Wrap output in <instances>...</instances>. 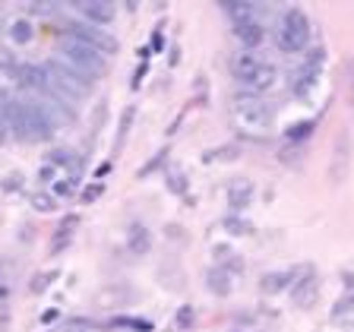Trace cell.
Returning <instances> with one entry per match:
<instances>
[{
  "instance_id": "obj_25",
  "label": "cell",
  "mask_w": 354,
  "mask_h": 332,
  "mask_svg": "<svg viewBox=\"0 0 354 332\" xmlns=\"http://www.w3.org/2000/svg\"><path fill=\"white\" fill-rule=\"evenodd\" d=\"M133 117H136V108H127V111H124V117H121V133H117V142H114V149H121V146H124V136H127V133H130Z\"/></svg>"
},
{
  "instance_id": "obj_26",
  "label": "cell",
  "mask_w": 354,
  "mask_h": 332,
  "mask_svg": "<svg viewBox=\"0 0 354 332\" xmlns=\"http://www.w3.org/2000/svg\"><path fill=\"white\" fill-rule=\"evenodd\" d=\"M168 187H171V193H187V175L184 171H168Z\"/></svg>"
},
{
  "instance_id": "obj_30",
  "label": "cell",
  "mask_w": 354,
  "mask_h": 332,
  "mask_svg": "<svg viewBox=\"0 0 354 332\" xmlns=\"http://www.w3.org/2000/svg\"><path fill=\"white\" fill-rule=\"evenodd\" d=\"M101 193H105V183H89V187L83 190V203H95Z\"/></svg>"
},
{
  "instance_id": "obj_19",
  "label": "cell",
  "mask_w": 354,
  "mask_h": 332,
  "mask_svg": "<svg viewBox=\"0 0 354 332\" xmlns=\"http://www.w3.org/2000/svg\"><path fill=\"white\" fill-rule=\"evenodd\" d=\"M288 285H291V272H266L263 279H260L263 294H279V291H285Z\"/></svg>"
},
{
  "instance_id": "obj_17",
  "label": "cell",
  "mask_w": 354,
  "mask_h": 332,
  "mask_svg": "<svg viewBox=\"0 0 354 332\" xmlns=\"http://www.w3.org/2000/svg\"><path fill=\"white\" fill-rule=\"evenodd\" d=\"M222 10L234 25L250 23V19H253V3H247V0H228V3H222Z\"/></svg>"
},
{
  "instance_id": "obj_21",
  "label": "cell",
  "mask_w": 354,
  "mask_h": 332,
  "mask_svg": "<svg viewBox=\"0 0 354 332\" xmlns=\"http://www.w3.org/2000/svg\"><path fill=\"white\" fill-rule=\"evenodd\" d=\"M222 225H225V231L238 234V238H247V234H253V225L244 222V218H238V216H225Z\"/></svg>"
},
{
  "instance_id": "obj_32",
  "label": "cell",
  "mask_w": 354,
  "mask_h": 332,
  "mask_svg": "<svg viewBox=\"0 0 354 332\" xmlns=\"http://www.w3.org/2000/svg\"><path fill=\"white\" fill-rule=\"evenodd\" d=\"M165 155H168V149H162V152H158L155 158H152V162H149V165H142V168H140V177H146L149 171H155V168L162 165V158H165Z\"/></svg>"
},
{
  "instance_id": "obj_14",
  "label": "cell",
  "mask_w": 354,
  "mask_h": 332,
  "mask_svg": "<svg viewBox=\"0 0 354 332\" xmlns=\"http://www.w3.org/2000/svg\"><path fill=\"white\" fill-rule=\"evenodd\" d=\"M279 83V70L272 64H263L260 70H256V76L253 79H247L244 83V92H253V95H263V92H269L272 86Z\"/></svg>"
},
{
  "instance_id": "obj_16",
  "label": "cell",
  "mask_w": 354,
  "mask_h": 332,
  "mask_svg": "<svg viewBox=\"0 0 354 332\" xmlns=\"http://www.w3.org/2000/svg\"><path fill=\"white\" fill-rule=\"evenodd\" d=\"M206 282H209V291L218 294V298H228L231 294V275H228V269H222V266H212V269H209Z\"/></svg>"
},
{
  "instance_id": "obj_34",
  "label": "cell",
  "mask_w": 354,
  "mask_h": 332,
  "mask_svg": "<svg viewBox=\"0 0 354 332\" xmlns=\"http://www.w3.org/2000/svg\"><path fill=\"white\" fill-rule=\"evenodd\" d=\"M58 316H60L58 310H51V314H45V316H42V323H54V320H58Z\"/></svg>"
},
{
  "instance_id": "obj_8",
  "label": "cell",
  "mask_w": 354,
  "mask_h": 332,
  "mask_svg": "<svg viewBox=\"0 0 354 332\" xmlns=\"http://www.w3.org/2000/svg\"><path fill=\"white\" fill-rule=\"evenodd\" d=\"M76 10H79V16H83V23H92V25H111L117 16V7L114 3H108V0H83V3H76Z\"/></svg>"
},
{
  "instance_id": "obj_23",
  "label": "cell",
  "mask_w": 354,
  "mask_h": 332,
  "mask_svg": "<svg viewBox=\"0 0 354 332\" xmlns=\"http://www.w3.org/2000/svg\"><path fill=\"white\" fill-rule=\"evenodd\" d=\"M32 206L38 209V212H54V209H58V196H51V193H35Z\"/></svg>"
},
{
  "instance_id": "obj_31",
  "label": "cell",
  "mask_w": 354,
  "mask_h": 332,
  "mask_svg": "<svg viewBox=\"0 0 354 332\" xmlns=\"http://www.w3.org/2000/svg\"><path fill=\"white\" fill-rule=\"evenodd\" d=\"M7 101V99H3ZM3 101H0V142L10 140V124H7V111H3Z\"/></svg>"
},
{
  "instance_id": "obj_18",
  "label": "cell",
  "mask_w": 354,
  "mask_h": 332,
  "mask_svg": "<svg viewBox=\"0 0 354 332\" xmlns=\"http://www.w3.org/2000/svg\"><path fill=\"white\" fill-rule=\"evenodd\" d=\"M76 225H79V218H76V216H66L64 222H60V228H58V238H54V244H51V253H60V250H64L66 244L73 241Z\"/></svg>"
},
{
  "instance_id": "obj_4",
  "label": "cell",
  "mask_w": 354,
  "mask_h": 332,
  "mask_svg": "<svg viewBox=\"0 0 354 332\" xmlns=\"http://www.w3.org/2000/svg\"><path fill=\"white\" fill-rule=\"evenodd\" d=\"M60 60H64L66 66H73L76 73H83L86 79H95V76L108 73L105 54H99L95 48H89V44H83V42H76L70 35L60 42Z\"/></svg>"
},
{
  "instance_id": "obj_22",
  "label": "cell",
  "mask_w": 354,
  "mask_h": 332,
  "mask_svg": "<svg viewBox=\"0 0 354 332\" xmlns=\"http://www.w3.org/2000/svg\"><path fill=\"white\" fill-rule=\"evenodd\" d=\"M10 38L13 42H29L32 38V23L29 19H16V23L10 25Z\"/></svg>"
},
{
  "instance_id": "obj_10",
  "label": "cell",
  "mask_w": 354,
  "mask_h": 332,
  "mask_svg": "<svg viewBox=\"0 0 354 332\" xmlns=\"http://www.w3.org/2000/svg\"><path fill=\"white\" fill-rule=\"evenodd\" d=\"M266 60L256 54V51H240V54H234L231 58V73H234V79L238 83H247V79H253L256 70L263 66Z\"/></svg>"
},
{
  "instance_id": "obj_1",
  "label": "cell",
  "mask_w": 354,
  "mask_h": 332,
  "mask_svg": "<svg viewBox=\"0 0 354 332\" xmlns=\"http://www.w3.org/2000/svg\"><path fill=\"white\" fill-rule=\"evenodd\" d=\"M3 111H7L10 133H13L19 142H48L51 136H54V130L48 127L42 111L35 108V105H29V101L7 99L3 101Z\"/></svg>"
},
{
  "instance_id": "obj_27",
  "label": "cell",
  "mask_w": 354,
  "mask_h": 332,
  "mask_svg": "<svg viewBox=\"0 0 354 332\" xmlns=\"http://www.w3.org/2000/svg\"><path fill=\"white\" fill-rule=\"evenodd\" d=\"M345 314H354V291H348L345 298L338 301V304H336V314H332V316H336V320H345Z\"/></svg>"
},
{
  "instance_id": "obj_29",
  "label": "cell",
  "mask_w": 354,
  "mask_h": 332,
  "mask_svg": "<svg viewBox=\"0 0 354 332\" xmlns=\"http://www.w3.org/2000/svg\"><path fill=\"white\" fill-rule=\"evenodd\" d=\"M73 183H76V181H70V177L58 181V183H54V196H73V193H76Z\"/></svg>"
},
{
  "instance_id": "obj_3",
  "label": "cell",
  "mask_w": 354,
  "mask_h": 332,
  "mask_svg": "<svg viewBox=\"0 0 354 332\" xmlns=\"http://www.w3.org/2000/svg\"><path fill=\"white\" fill-rule=\"evenodd\" d=\"M231 117L240 130H266L272 127V105L263 99V95H253V92H238L231 99Z\"/></svg>"
},
{
  "instance_id": "obj_5",
  "label": "cell",
  "mask_w": 354,
  "mask_h": 332,
  "mask_svg": "<svg viewBox=\"0 0 354 332\" xmlns=\"http://www.w3.org/2000/svg\"><path fill=\"white\" fill-rule=\"evenodd\" d=\"M307 38H310V19L304 16V10L291 7L281 16V25H279V32H275V44L285 54H301L307 48Z\"/></svg>"
},
{
  "instance_id": "obj_6",
  "label": "cell",
  "mask_w": 354,
  "mask_h": 332,
  "mask_svg": "<svg viewBox=\"0 0 354 332\" xmlns=\"http://www.w3.org/2000/svg\"><path fill=\"white\" fill-rule=\"evenodd\" d=\"M70 38L89 44V48H95L99 54H105V58H114L117 51H121L114 35L108 32V29H101V25H92V23H73L70 25Z\"/></svg>"
},
{
  "instance_id": "obj_2",
  "label": "cell",
  "mask_w": 354,
  "mask_h": 332,
  "mask_svg": "<svg viewBox=\"0 0 354 332\" xmlns=\"http://www.w3.org/2000/svg\"><path fill=\"white\" fill-rule=\"evenodd\" d=\"M45 73H48V95L60 99L64 105H76V101H83L92 95L95 83L86 79L83 73H76L73 66H66L60 58L48 60L45 64Z\"/></svg>"
},
{
  "instance_id": "obj_7",
  "label": "cell",
  "mask_w": 354,
  "mask_h": 332,
  "mask_svg": "<svg viewBox=\"0 0 354 332\" xmlns=\"http://www.w3.org/2000/svg\"><path fill=\"white\" fill-rule=\"evenodd\" d=\"M323 60H326V51L323 48H313L310 54H307L304 66H297V73L291 76V92H294V95H307V92H310V86L316 83V76H320V70H323Z\"/></svg>"
},
{
  "instance_id": "obj_28",
  "label": "cell",
  "mask_w": 354,
  "mask_h": 332,
  "mask_svg": "<svg viewBox=\"0 0 354 332\" xmlns=\"http://www.w3.org/2000/svg\"><path fill=\"white\" fill-rule=\"evenodd\" d=\"M48 282H54V272H38L32 279V294H42V291L48 288Z\"/></svg>"
},
{
  "instance_id": "obj_24",
  "label": "cell",
  "mask_w": 354,
  "mask_h": 332,
  "mask_svg": "<svg viewBox=\"0 0 354 332\" xmlns=\"http://www.w3.org/2000/svg\"><path fill=\"white\" fill-rule=\"evenodd\" d=\"M174 323L181 326V329H190V326L197 323V310L190 307V304H184V307L177 310V314H174Z\"/></svg>"
},
{
  "instance_id": "obj_12",
  "label": "cell",
  "mask_w": 354,
  "mask_h": 332,
  "mask_svg": "<svg viewBox=\"0 0 354 332\" xmlns=\"http://www.w3.org/2000/svg\"><path fill=\"white\" fill-rule=\"evenodd\" d=\"M16 79L23 89H32V92H42L48 95V73H45V66L38 64H19L16 66Z\"/></svg>"
},
{
  "instance_id": "obj_13",
  "label": "cell",
  "mask_w": 354,
  "mask_h": 332,
  "mask_svg": "<svg viewBox=\"0 0 354 332\" xmlns=\"http://www.w3.org/2000/svg\"><path fill=\"white\" fill-rule=\"evenodd\" d=\"M127 250H130L133 257H146L149 250H152V234H149L146 225L133 222L130 231H127Z\"/></svg>"
},
{
  "instance_id": "obj_9",
  "label": "cell",
  "mask_w": 354,
  "mask_h": 332,
  "mask_svg": "<svg viewBox=\"0 0 354 332\" xmlns=\"http://www.w3.org/2000/svg\"><path fill=\"white\" fill-rule=\"evenodd\" d=\"M316 298H320V282H316V272H313L310 266L304 269V275L294 282V288H291V301H294L297 307H313L316 304Z\"/></svg>"
},
{
  "instance_id": "obj_20",
  "label": "cell",
  "mask_w": 354,
  "mask_h": 332,
  "mask_svg": "<svg viewBox=\"0 0 354 332\" xmlns=\"http://www.w3.org/2000/svg\"><path fill=\"white\" fill-rule=\"evenodd\" d=\"M313 130H316V120H313V117L297 120V124H291L288 130H285V142H304L313 136Z\"/></svg>"
},
{
  "instance_id": "obj_33",
  "label": "cell",
  "mask_w": 354,
  "mask_h": 332,
  "mask_svg": "<svg viewBox=\"0 0 354 332\" xmlns=\"http://www.w3.org/2000/svg\"><path fill=\"white\" fill-rule=\"evenodd\" d=\"M162 44H165V38H162V29H155V35H152V48L162 51Z\"/></svg>"
},
{
  "instance_id": "obj_11",
  "label": "cell",
  "mask_w": 354,
  "mask_h": 332,
  "mask_svg": "<svg viewBox=\"0 0 354 332\" xmlns=\"http://www.w3.org/2000/svg\"><path fill=\"white\" fill-rule=\"evenodd\" d=\"M225 196H228L231 209H247L253 203V181L250 177H231L228 187H225Z\"/></svg>"
},
{
  "instance_id": "obj_15",
  "label": "cell",
  "mask_w": 354,
  "mask_h": 332,
  "mask_svg": "<svg viewBox=\"0 0 354 332\" xmlns=\"http://www.w3.org/2000/svg\"><path fill=\"white\" fill-rule=\"evenodd\" d=\"M234 38H238L240 44L247 51H253V48H260L263 44V25L256 23V19H250V23H240V25H234Z\"/></svg>"
}]
</instances>
